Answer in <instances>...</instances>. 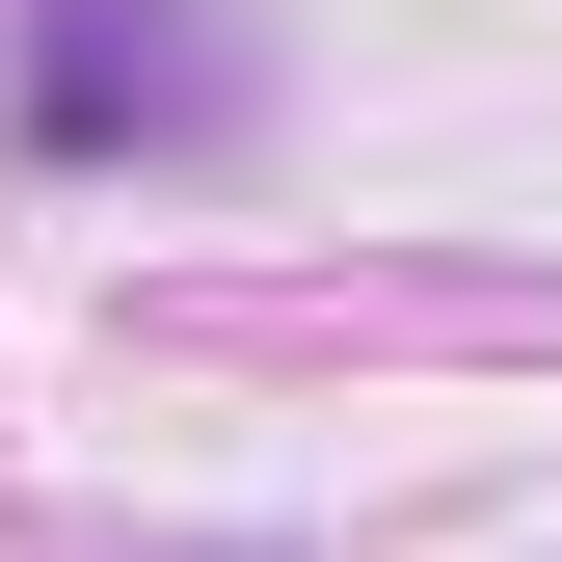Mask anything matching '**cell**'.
I'll return each mask as SVG.
<instances>
[{"mask_svg":"<svg viewBox=\"0 0 562 562\" xmlns=\"http://www.w3.org/2000/svg\"><path fill=\"white\" fill-rule=\"evenodd\" d=\"M27 134H54V161H108V134H215V54H188L161 0H54V27H27Z\"/></svg>","mask_w":562,"mask_h":562,"instance_id":"1","label":"cell"}]
</instances>
